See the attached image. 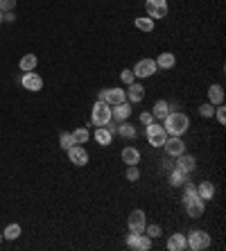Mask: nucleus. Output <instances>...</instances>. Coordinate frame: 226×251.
<instances>
[{"instance_id":"nucleus-1","label":"nucleus","mask_w":226,"mask_h":251,"mask_svg":"<svg viewBox=\"0 0 226 251\" xmlns=\"http://www.w3.org/2000/svg\"><path fill=\"white\" fill-rule=\"evenodd\" d=\"M161 125L165 127L168 136H183L188 132V127H190V118L181 111H170Z\"/></svg>"},{"instance_id":"nucleus-2","label":"nucleus","mask_w":226,"mask_h":251,"mask_svg":"<svg viewBox=\"0 0 226 251\" xmlns=\"http://www.w3.org/2000/svg\"><path fill=\"white\" fill-rule=\"evenodd\" d=\"M181 201H183V208H186L188 218L192 219H199L201 215H204V211H206V201L197 195V192H190V195H183L181 197Z\"/></svg>"},{"instance_id":"nucleus-3","label":"nucleus","mask_w":226,"mask_h":251,"mask_svg":"<svg viewBox=\"0 0 226 251\" xmlns=\"http://www.w3.org/2000/svg\"><path fill=\"white\" fill-rule=\"evenodd\" d=\"M186 242H188V249H192V251H204L213 245L210 235H208L206 231H201V229H192V231L186 235Z\"/></svg>"},{"instance_id":"nucleus-4","label":"nucleus","mask_w":226,"mask_h":251,"mask_svg":"<svg viewBox=\"0 0 226 251\" xmlns=\"http://www.w3.org/2000/svg\"><path fill=\"white\" fill-rule=\"evenodd\" d=\"M145 138L152 147H163V143L168 140V132H165V127L161 122H152V125L145 127Z\"/></svg>"},{"instance_id":"nucleus-5","label":"nucleus","mask_w":226,"mask_h":251,"mask_svg":"<svg viewBox=\"0 0 226 251\" xmlns=\"http://www.w3.org/2000/svg\"><path fill=\"white\" fill-rule=\"evenodd\" d=\"M90 120L95 127H104L106 122H111V106L106 102H95L90 109Z\"/></svg>"},{"instance_id":"nucleus-6","label":"nucleus","mask_w":226,"mask_h":251,"mask_svg":"<svg viewBox=\"0 0 226 251\" xmlns=\"http://www.w3.org/2000/svg\"><path fill=\"white\" fill-rule=\"evenodd\" d=\"M145 12H147L149 18H165L170 12V7H168V0H145Z\"/></svg>"},{"instance_id":"nucleus-7","label":"nucleus","mask_w":226,"mask_h":251,"mask_svg":"<svg viewBox=\"0 0 226 251\" xmlns=\"http://www.w3.org/2000/svg\"><path fill=\"white\" fill-rule=\"evenodd\" d=\"M127 247L134 251H149L152 249V238L147 233H131L127 235Z\"/></svg>"},{"instance_id":"nucleus-8","label":"nucleus","mask_w":226,"mask_h":251,"mask_svg":"<svg viewBox=\"0 0 226 251\" xmlns=\"http://www.w3.org/2000/svg\"><path fill=\"white\" fill-rule=\"evenodd\" d=\"M127 226H129L131 233H145V226H147V215H145V211H140V208L131 211L129 218H127Z\"/></svg>"},{"instance_id":"nucleus-9","label":"nucleus","mask_w":226,"mask_h":251,"mask_svg":"<svg viewBox=\"0 0 226 251\" xmlns=\"http://www.w3.org/2000/svg\"><path fill=\"white\" fill-rule=\"evenodd\" d=\"M131 70H134L136 80H147V77H152L158 68H156L154 59H140V61H136V66L131 68Z\"/></svg>"},{"instance_id":"nucleus-10","label":"nucleus","mask_w":226,"mask_h":251,"mask_svg":"<svg viewBox=\"0 0 226 251\" xmlns=\"http://www.w3.org/2000/svg\"><path fill=\"white\" fill-rule=\"evenodd\" d=\"M163 150L170 159H176L179 154L186 152V143H183V136H168V140L163 143Z\"/></svg>"},{"instance_id":"nucleus-11","label":"nucleus","mask_w":226,"mask_h":251,"mask_svg":"<svg viewBox=\"0 0 226 251\" xmlns=\"http://www.w3.org/2000/svg\"><path fill=\"white\" fill-rule=\"evenodd\" d=\"M20 84H23V88L25 91H32V93H39L41 88H43V77H41L39 73H23V77H20Z\"/></svg>"},{"instance_id":"nucleus-12","label":"nucleus","mask_w":226,"mask_h":251,"mask_svg":"<svg viewBox=\"0 0 226 251\" xmlns=\"http://www.w3.org/2000/svg\"><path fill=\"white\" fill-rule=\"evenodd\" d=\"M68 159H70L72 166H86L88 163V152H86V147L84 145H72L70 150H68Z\"/></svg>"},{"instance_id":"nucleus-13","label":"nucleus","mask_w":226,"mask_h":251,"mask_svg":"<svg viewBox=\"0 0 226 251\" xmlns=\"http://www.w3.org/2000/svg\"><path fill=\"white\" fill-rule=\"evenodd\" d=\"M174 167H179L181 172H186V174H192L194 170H197V159H194L192 154H179L176 156V163H174Z\"/></svg>"},{"instance_id":"nucleus-14","label":"nucleus","mask_w":226,"mask_h":251,"mask_svg":"<svg viewBox=\"0 0 226 251\" xmlns=\"http://www.w3.org/2000/svg\"><path fill=\"white\" fill-rule=\"evenodd\" d=\"M104 102L109 106H116V104H122V102H127V93L120 88V86H113V88H106V93H104Z\"/></svg>"},{"instance_id":"nucleus-15","label":"nucleus","mask_w":226,"mask_h":251,"mask_svg":"<svg viewBox=\"0 0 226 251\" xmlns=\"http://www.w3.org/2000/svg\"><path fill=\"white\" fill-rule=\"evenodd\" d=\"M131 113H134V109H131V102H122V104L111 106V120H116V122L129 120Z\"/></svg>"},{"instance_id":"nucleus-16","label":"nucleus","mask_w":226,"mask_h":251,"mask_svg":"<svg viewBox=\"0 0 226 251\" xmlns=\"http://www.w3.org/2000/svg\"><path fill=\"white\" fill-rule=\"evenodd\" d=\"M120 159H122V163H127V166H140L142 154H140V150H138V147L127 145L122 150V154H120Z\"/></svg>"},{"instance_id":"nucleus-17","label":"nucleus","mask_w":226,"mask_h":251,"mask_svg":"<svg viewBox=\"0 0 226 251\" xmlns=\"http://www.w3.org/2000/svg\"><path fill=\"white\" fill-rule=\"evenodd\" d=\"M127 102H131V104H138V102H142L145 100V86L142 84H138V82H134V84H129L127 86Z\"/></svg>"},{"instance_id":"nucleus-18","label":"nucleus","mask_w":226,"mask_h":251,"mask_svg":"<svg viewBox=\"0 0 226 251\" xmlns=\"http://www.w3.org/2000/svg\"><path fill=\"white\" fill-rule=\"evenodd\" d=\"M168 113H170V102L168 100H156L154 106H152V116H154L156 122H163Z\"/></svg>"},{"instance_id":"nucleus-19","label":"nucleus","mask_w":226,"mask_h":251,"mask_svg":"<svg viewBox=\"0 0 226 251\" xmlns=\"http://www.w3.org/2000/svg\"><path fill=\"white\" fill-rule=\"evenodd\" d=\"M154 61H156V68H161V70H170V68L176 66V54H172V52H161Z\"/></svg>"},{"instance_id":"nucleus-20","label":"nucleus","mask_w":226,"mask_h":251,"mask_svg":"<svg viewBox=\"0 0 226 251\" xmlns=\"http://www.w3.org/2000/svg\"><path fill=\"white\" fill-rule=\"evenodd\" d=\"M93 138H95L97 145H102V147H109L111 143H113V134L106 129V127H97L95 134H93Z\"/></svg>"},{"instance_id":"nucleus-21","label":"nucleus","mask_w":226,"mask_h":251,"mask_svg":"<svg viewBox=\"0 0 226 251\" xmlns=\"http://www.w3.org/2000/svg\"><path fill=\"white\" fill-rule=\"evenodd\" d=\"M118 136H122L127 140H134L138 136V129L131 125L129 120H122V122H118Z\"/></svg>"},{"instance_id":"nucleus-22","label":"nucleus","mask_w":226,"mask_h":251,"mask_svg":"<svg viewBox=\"0 0 226 251\" xmlns=\"http://www.w3.org/2000/svg\"><path fill=\"white\" fill-rule=\"evenodd\" d=\"M168 249L170 251H183V249H188L186 235H183V233H172V235L168 238Z\"/></svg>"},{"instance_id":"nucleus-23","label":"nucleus","mask_w":226,"mask_h":251,"mask_svg":"<svg viewBox=\"0 0 226 251\" xmlns=\"http://www.w3.org/2000/svg\"><path fill=\"white\" fill-rule=\"evenodd\" d=\"M208 102L213 106L224 102V88H222V84H210V88H208Z\"/></svg>"},{"instance_id":"nucleus-24","label":"nucleus","mask_w":226,"mask_h":251,"mask_svg":"<svg viewBox=\"0 0 226 251\" xmlns=\"http://www.w3.org/2000/svg\"><path fill=\"white\" fill-rule=\"evenodd\" d=\"M197 195H199L204 201H210V199L215 197V184L213 181H201V184L197 185Z\"/></svg>"},{"instance_id":"nucleus-25","label":"nucleus","mask_w":226,"mask_h":251,"mask_svg":"<svg viewBox=\"0 0 226 251\" xmlns=\"http://www.w3.org/2000/svg\"><path fill=\"white\" fill-rule=\"evenodd\" d=\"M188 179H190V174L181 172L179 167H172V170H170V185H172V188H181Z\"/></svg>"},{"instance_id":"nucleus-26","label":"nucleus","mask_w":226,"mask_h":251,"mask_svg":"<svg viewBox=\"0 0 226 251\" xmlns=\"http://www.w3.org/2000/svg\"><path fill=\"white\" fill-rule=\"evenodd\" d=\"M36 66H39V59H36V54H25V57L18 61V68L23 70V73H32Z\"/></svg>"},{"instance_id":"nucleus-27","label":"nucleus","mask_w":226,"mask_h":251,"mask_svg":"<svg viewBox=\"0 0 226 251\" xmlns=\"http://www.w3.org/2000/svg\"><path fill=\"white\" fill-rule=\"evenodd\" d=\"M134 25L138 27L140 32H154L156 20H154V18H149V16H140V18H136V20H134Z\"/></svg>"},{"instance_id":"nucleus-28","label":"nucleus","mask_w":226,"mask_h":251,"mask_svg":"<svg viewBox=\"0 0 226 251\" xmlns=\"http://www.w3.org/2000/svg\"><path fill=\"white\" fill-rule=\"evenodd\" d=\"M72 134V140H75V145H86L90 138V132H88V127H79V129H75Z\"/></svg>"},{"instance_id":"nucleus-29","label":"nucleus","mask_w":226,"mask_h":251,"mask_svg":"<svg viewBox=\"0 0 226 251\" xmlns=\"http://www.w3.org/2000/svg\"><path fill=\"white\" fill-rule=\"evenodd\" d=\"M2 238L5 240H18L20 238V226L18 224H9L5 231H2Z\"/></svg>"},{"instance_id":"nucleus-30","label":"nucleus","mask_w":226,"mask_h":251,"mask_svg":"<svg viewBox=\"0 0 226 251\" xmlns=\"http://www.w3.org/2000/svg\"><path fill=\"white\" fill-rule=\"evenodd\" d=\"M59 145H61V150H66V152H68V150L75 145V140H72V134H61V136H59Z\"/></svg>"},{"instance_id":"nucleus-31","label":"nucleus","mask_w":226,"mask_h":251,"mask_svg":"<svg viewBox=\"0 0 226 251\" xmlns=\"http://www.w3.org/2000/svg\"><path fill=\"white\" fill-rule=\"evenodd\" d=\"M120 80H122V84H124V86L134 84V82H136L134 70H131V68H122V73H120Z\"/></svg>"},{"instance_id":"nucleus-32","label":"nucleus","mask_w":226,"mask_h":251,"mask_svg":"<svg viewBox=\"0 0 226 251\" xmlns=\"http://www.w3.org/2000/svg\"><path fill=\"white\" fill-rule=\"evenodd\" d=\"M199 116H201V118H213V116H215V106L210 104V102H204V104L199 106Z\"/></svg>"},{"instance_id":"nucleus-33","label":"nucleus","mask_w":226,"mask_h":251,"mask_svg":"<svg viewBox=\"0 0 226 251\" xmlns=\"http://www.w3.org/2000/svg\"><path fill=\"white\" fill-rule=\"evenodd\" d=\"M145 233L154 240V238H161V235H163V229L158 224H147V226H145Z\"/></svg>"},{"instance_id":"nucleus-34","label":"nucleus","mask_w":226,"mask_h":251,"mask_svg":"<svg viewBox=\"0 0 226 251\" xmlns=\"http://www.w3.org/2000/svg\"><path fill=\"white\" fill-rule=\"evenodd\" d=\"M124 177H127V181H138V179H140V167L127 166V174H124Z\"/></svg>"},{"instance_id":"nucleus-35","label":"nucleus","mask_w":226,"mask_h":251,"mask_svg":"<svg viewBox=\"0 0 226 251\" xmlns=\"http://www.w3.org/2000/svg\"><path fill=\"white\" fill-rule=\"evenodd\" d=\"M215 118H217V122H220L222 127L226 125V106L224 104H217V109H215Z\"/></svg>"},{"instance_id":"nucleus-36","label":"nucleus","mask_w":226,"mask_h":251,"mask_svg":"<svg viewBox=\"0 0 226 251\" xmlns=\"http://www.w3.org/2000/svg\"><path fill=\"white\" fill-rule=\"evenodd\" d=\"M16 0H0V12H14Z\"/></svg>"},{"instance_id":"nucleus-37","label":"nucleus","mask_w":226,"mask_h":251,"mask_svg":"<svg viewBox=\"0 0 226 251\" xmlns=\"http://www.w3.org/2000/svg\"><path fill=\"white\" fill-rule=\"evenodd\" d=\"M152 122H154V116H152V111H142L140 113V125H152Z\"/></svg>"},{"instance_id":"nucleus-38","label":"nucleus","mask_w":226,"mask_h":251,"mask_svg":"<svg viewBox=\"0 0 226 251\" xmlns=\"http://www.w3.org/2000/svg\"><path fill=\"white\" fill-rule=\"evenodd\" d=\"M14 20H16L14 12H2V23H14Z\"/></svg>"},{"instance_id":"nucleus-39","label":"nucleus","mask_w":226,"mask_h":251,"mask_svg":"<svg viewBox=\"0 0 226 251\" xmlns=\"http://www.w3.org/2000/svg\"><path fill=\"white\" fill-rule=\"evenodd\" d=\"M104 93H106V88H102V91L97 93V102H104Z\"/></svg>"},{"instance_id":"nucleus-40","label":"nucleus","mask_w":226,"mask_h":251,"mask_svg":"<svg viewBox=\"0 0 226 251\" xmlns=\"http://www.w3.org/2000/svg\"><path fill=\"white\" fill-rule=\"evenodd\" d=\"M0 23H2V12H0Z\"/></svg>"},{"instance_id":"nucleus-41","label":"nucleus","mask_w":226,"mask_h":251,"mask_svg":"<svg viewBox=\"0 0 226 251\" xmlns=\"http://www.w3.org/2000/svg\"><path fill=\"white\" fill-rule=\"evenodd\" d=\"M0 242H2V231H0Z\"/></svg>"}]
</instances>
